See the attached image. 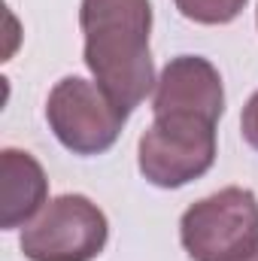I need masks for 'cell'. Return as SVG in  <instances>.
I'll return each mask as SVG.
<instances>
[{
	"label": "cell",
	"instance_id": "10",
	"mask_svg": "<svg viewBox=\"0 0 258 261\" xmlns=\"http://www.w3.org/2000/svg\"><path fill=\"white\" fill-rule=\"evenodd\" d=\"M237 261H258V246H255V249H252V252H246L243 258H237Z\"/></svg>",
	"mask_w": 258,
	"mask_h": 261
},
{
	"label": "cell",
	"instance_id": "8",
	"mask_svg": "<svg viewBox=\"0 0 258 261\" xmlns=\"http://www.w3.org/2000/svg\"><path fill=\"white\" fill-rule=\"evenodd\" d=\"M246 0H176V9L200 24H225L240 15Z\"/></svg>",
	"mask_w": 258,
	"mask_h": 261
},
{
	"label": "cell",
	"instance_id": "4",
	"mask_svg": "<svg viewBox=\"0 0 258 261\" xmlns=\"http://www.w3.org/2000/svg\"><path fill=\"white\" fill-rule=\"evenodd\" d=\"M104 246L107 216L82 195L55 197L21 234V252L31 261H91Z\"/></svg>",
	"mask_w": 258,
	"mask_h": 261
},
{
	"label": "cell",
	"instance_id": "6",
	"mask_svg": "<svg viewBox=\"0 0 258 261\" xmlns=\"http://www.w3.org/2000/svg\"><path fill=\"white\" fill-rule=\"evenodd\" d=\"M152 110L155 113H170V110L200 113V116H210L219 122V116L225 110V91H222L219 70L207 58H197V55L173 58L161 70Z\"/></svg>",
	"mask_w": 258,
	"mask_h": 261
},
{
	"label": "cell",
	"instance_id": "9",
	"mask_svg": "<svg viewBox=\"0 0 258 261\" xmlns=\"http://www.w3.org/2000/svg\"><path fill=\"white\" fill-rule=\"evenodd\" d=\"M240 128H243V137H246V143L258 149V91L249 97V103H246V110H243V119H240Z\"/></svg>",
	"mask_w": 258,
	"mask_h": 261
},
{
	"label": "cell",
	"instance_id": "3",
	"mask_svg": "<svg viewBox=\"0 0 258 261\" xmlns=\"http://www.w3.org/2000/svg\"><path fill=\"white\" fill-rule=\"evenodd\" d=\"M183 246L194 261H237L258 246V200L246 189H222L186 210Z\"/></svg>",
	"mask_w": 258,
	"mask_h": 261
},
{
	"label": "cell",
	"instance_id": "7",
	"mask_svg": "<svg viewBox=\"0 0 258 261\" xmlns=\"http://www.w3.org/2000/svg\"><path fill=\"white\" fill-rule=\"evenodd\" d=\"M0 225L18 228L46 203V173L28 152L6 149L0 155Z\"/></svg>",
	"mask_w": 258,
	"mask_h": 261
},
{
	"label": "cell",
	"instance_id": "1",
	"mask_svg": "<svg viewBox=\"0 0 258 261\" xmlns=\"http://www.w3.org/2000/svg\"><path fill=\"white\" fill-rule=\"evenodd\" d=\"M79 21L94 82L122 113H131L155 85L149 0H82Z\"/></svg>",
	"mask_w": 258,
	"mask_h": 261
},
{
	"label": "cell",
	"instance_id": "2",
	"mask_svg": "<svg viewBox=\"0 0 258 261\" xmlns=\"http://www.w3.org/2000/svg\"><path fill=\"white\" fill-rule=\"evenodd\" d=\"M216 161V119L200 113H155L140 137V170L152 186L179 189L203 176Z\"/></svg>",
	"mask_w": 258,
	"mask_h": 261
},
{
	"label": "cell",
	"instance_id": "5",
	"mask_svg": "<svg viewBox=\"0 0 258 261\" xmlns=\"http://www.w3.org/2000/svg\"><path fill=\"white\" fill-rule=\"evenodd\" d=\"M46 116L55 137L76 155L107 152L128 119V113H122L100 85L79 76H67L52 88Z\"/></svg>",
	"mask_w": 258,
	"mask_h": 261
}]
</instances>
